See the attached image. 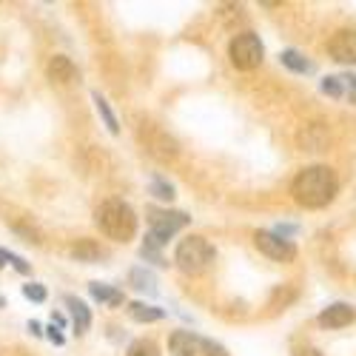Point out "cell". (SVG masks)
<instances>
[{
    "instance_id": "24",
    "label": "cell",
    "mask_w": 356,
    "mask_h": 356,
    "mask_svg": "<svg viewBox=\"0 0 356 356\" xmlns=\"http://www.w3.org/2000/svg\"><path fill=\"white\" fill-rule=\"evenodd\" d=\"M9 259H12V254H9V251H3V248H0V268H3V265H6Z\"/></svg>"
},
{
    "instance_id": "3",
    "label": "cell",
    "mask_w": 356,
    "mask_h": 356,
    "mask_svg": "<svg viewBox=\"0 0 356 356\" xmlns=\"http://www.w3.org/2000/svg\"><path fill=\"white\" fill-rule=\"evenodd\" d=\"M214 257H217V251L205 236H188V240H183L174 251L177 268L186 274H202L214 262Z\"/></svg>"
},
{
    "instance_id": "7",
    "label": "cell",
    "mask_w": 356,
    "mask_h": 356,
    "mask_svg": "<svg viewBox=\"0 0 356 356\" xmlns=\"http://www.w3.org/2000/svg\"><path fill=\"white\" fill-rule=\"evenodd\" d=\"M328 51L339 63H356V32L353 29H342V32H337L328 43Z\"/></svg>"
},
{
    "instance_id": "15",
    "label": "cell",
    "mask_w": 356,
    "mask_h": 356,
    "mask_svg": "<svg viewBox=\"0 0 356 356\" xmlns=\"http://www.w3.org/2000/svg\"><path fill=\"white\" fill-rule=\"evenodd\" d=\"M129 314H131L134 322H160V319L165 316L160 308L145 305V302H131V305H129Z\"/></svg>"
},
{
    "instance_id": "23",
    "label": "cell",
    "mask_w": 356,
    "mask_h": 356,
    "mask_svg": "<svg viewBox=\"0 0 356 356\" xmlns=\"http://www.w3.org/2000/svg\"><path fill=\"white\" fill-rule=\"evenodd\" d=\"M342 97H348L350 103H356V74H345L342 77Z\"/></svg>"
},
{
    "instance_id": "14",
    "label": "cell",
    "mask_w": 356,
    "mask_h": 356,
    "mask_svg": "<svg viewBox=\"0 0 356 356\" xmlns=\"http://www.w3.org/2000/svg\"><path fill=\"white\" fill-rule=\"evenodd\" d=\"M88 291H92V296L97 302H106V305H111V308H117L123 302V293L120 291H114V288H108V285H103V282H92L88 285Z\"/></svg>"
},
{
    "instance_id": "13",
    "label": "cell",
    "mask_w": 356,
    "mask_h": 356,
    "mask_svg": "<svg viewBox=\"0 0 356 356\" xmlns=\"http://www.w3.org/2000/svg\"><path fill=\"white\" fill-rule=\"evenodd\" d=\"M72 257L77 262H97L103 257V251H100V245L95 240H80V243L72 245Z\"/></svg>"
},
{
    "instance_id": "19",
    "label": "cell",
    "mask_w": 356,
    "mask_h": 356,
    "mask_svg": "<svg viewBox=\"0 0 356 356\" xmlns=\"http://www.w3.org/2000/svg\"><path fill=\"white\" fill-rule=\"evenodd\" d=\"M322 92L328 95V97H337V100H339V97L345 95V92H342V77H325V80H322Z\"/></svg>"
},
{
    "instance_id": "10",
    "label": "cell",
    "mask_w": 356,
    "mask_h": 356,
    "mask_svg": "<svg viewBox=\"0 0 356 356\" xmlns=\"http://www.w3.org/2000/svg\"><path fill=\"white\" fill-rule=\"evenodd\" d=\"M168 348L174 356H197L200 353V337H194L188 331H177V334H171Z\"/></svg>"
},
{
    "instance_id": "16",
    "label": "cell",
    "mask_w": 356,
    "mask_h": 356,
    "mask_svg": "<svg viewBox=\"0 0 356 356\" xmlns=\"http://www.w3.org/2000/svg\"><path fill=\"white\" fill-rule=\"evenodd\" d=\"M92 100H95V106H97V114L103 117V123L108 126V131H111V134H117V131H120V123H117L114 111L108 108V100H106L100 92H95V95H92Z\"/></svg>"
},
{
    "instance_id": "20",
    "label": "cell",
    "mask_w": 356,
    "mask_h": 356,
    "mask_svg": "<svg viewBox=\"0 0 356 356\" xmlns=\"http://www.w3.org/2000/svg\"><path fill=\"white\" fill-rule=\"evenodd\" d=\"M200 353H205V356H228V350L222 345L211 342V339H200Z\"/></svg>"
},
{
    "instance_id": "8",
    "label": "cell",
    "mask_w": 356,
    "mask_h": 356,
    "mask_svg": "<svg viewBox=\"0 0 356 356\" xmlns=\"http://www.w3.org/2000/svg\"><path fill=\"white\" fill-rule=\"evenodd\" d=\"M353 308L345 305V302H337V305H328L322 314H319V325L322 328H345V325L353 322Z\"/></svg>"
},
{
    "instance_id": "5",
    "label": "cell",
    "mask_w": 356,
    "mask_h": 356,
    "mask_svg": "<svg viewBox=\"0 0 356 356\" xmlns=\"http://www.w3.org/2000/svg\"><path fill=\"white\" fill-rule=\"evenodd\" d=\"M188 220L191 217L183 214V211H152L148 214V225H152V231H148V243H154L160 248L177 231H183L188 225Z\"/></svg>"
},
{
    "instance_id": "2",
    "label": "cell",
    "mask_w": 356,
    "mask_h": 356,
    "mask_svg": "<svg viewBox=\"0 0 356 356\" xmlns=\"http://www.w3.org/2000/svg\"><path fill=\"white\" fill-rule=\"evenodd\" d=\"M100 231L108 236V240H117V243H129L134 231H137V217H134V209L123 200H106L97 214H95Z\"/></svg>"
},
{
    "instance_id": "12",
    "label": "cell",
    "mask_w": 356,
    "mask_h": 356,
    "mask_svg": "<svg viewBox=\"0 0 356 356\" xmlns=\"http://www.w3.org/2000/svg\"><path fill=\"white\" fill-rule=\"evenodd\" d=\"M66 305H69V311H72V319H74L77 334H86L88 325H92V314H88V308H86L80 300H74V296H66Z\"/></svg>"
},
{
    "instance_id": "22",
    "label": "cell",
    "mask_w": 356,
    "mask_h": 356,
    "mask_svg": "<svg viewBox=\"0 0 356 356\" xmlns=\"http://www.w3.org/2000/svg\"><path fill=\"white\" fill-rule=\"evenodd\" d=\"M152 194L160 197V200H171L174 197V186H168L163 180H152Z\"/></svg>"
},
{
    "instance_id": "9",
    "label": "cell",
    "mask_w": 356,
    "mask_h": 356,
    "mask_svg": "<svg viewBox=\"0 0 356 356\" xmlns=\"http://www.w3.org/2000/svg\"><path fill=\"white\" fill-rule=\"evenodd\" d=\"M46 74H49V80H54V83H72V80L77 77V69H74V63L69 60V57L54 54L51 60H49V66H46Z\"/></svg>"
},
{
    "instance_id": "25",
    "label": "cell",
    "mask_w": 356,
    "mask_h": 356,
    "mask_svg": "<svg viewBox=\"0 0 356 356\" xmlns=\"http://www.w3.org/2000/svg\"><path fill=\"white\" fill-rule=\"evenodd\" d=\"M296 356H319L314 348H302V350H296Z\"/></svg>"
},
{
    "instance_id": "4",
    "label": "cell",
    "mask_w": 356,
    "mask_h": 356,
    "mask_svg": "<svg viewBox=\"0 0 356 356\" xmlns=\"http://www.w3.org/2000/svg\"><path fill=\"white\" fill-rule=\"evenodd\" d=\"M228 57H231L234 69L254 72V69L262 63V57H265V46H262V40H259L254 32H243V35H236V38L231 40Z\"/></svg>"
},
{
    "instance_id": "1",
    "label": "cell",
    "mask_w": 356,
    "mask_h": 356,
    "mask_svg": "<svg viewBox=\"0 0 356 356\" xmlns=\"http://www.w3.org/2000/svg\"><path fill=\"white\" fill-rule=\"evenodd\" d=\"M337 191H339V180H337L334 168H328V165L302 168L291 183V194L302 209H325V205L334 202Z\"/></svg>"
},
{
    "instance_id": "6",
    "label": "cell",
    "mask_w": 356,
    "mask_h": 356,
    "mask_svg": "<svg viewBox=\"0 0 356 356\" xmlns=\"http://www.w3.org/2000/svg\"><path fill=\"white\" fill-rule=\"evenodd\" d=\"M254 245L259 248V254H265L268 259L274 262H291L296 257V248L291 240H282V236H277L274 231H257L254 234Z\"/></svg>"
},
{
    "instance_id": "18",
    "label": "cell",
    "mask_w": 356,
    "mask_h": 356,
    "mask_svg": "<svg viewBox=\"0 0 356 356\" xmlns=\"http://www.w3.org/2000/svg\"><path fill=\"white\" fill-rule=\"evenodd\" d=\"M126 356H160V348L152 339H137V342L129 345V353Z\"/></svg>"
},
{
    "instance_id": "11",
    "label": "cell",
    "mask_w": 356,
    "mask_h": 356,
    "mask_svg": "<svg viewBox=\"0 0 356 356\" xmlns=\"http://www.w3.org/2000/svg\"><path fill=\"white\" fill-rule=\"evenodd\" d=\"M280 60H282V66H288V69L296 72V74H308V72H314V63L305 60V54H300L296 49H285V51L280 54Z\"/></svg>"
},
{
    "instance_id": "17",
    "label": "cell",
    "mask_w": 356,
    "mask_h": 356,
    "mask_svg": "<svg viewBox=\"0 0 356 356\" xmlns=\"http://www.w3.org/2000/svg\"><path fill=\"white\" fill-rule=\"evenodd\" d=\"M131 285L137 291H148V293H157V280L152 271H143V268H134L131 271Z\"/></svg>"
},
{
    "instance_id": "21",
    "label": "cell",
    "mask_w": 356,
    "mask_h": 356,
    "mask_svg": "<svg viewBox=\"0 0 356 356\" xmlns=\"http://www.w3.org/2000/svg\"><path fill=\"white\" fill-rule=\"evenodd\" d=\"M23 293L29 296V300H35V302H46V288H43V285H38V282L23 285Z\"/></svg>"
}]
</instances>
